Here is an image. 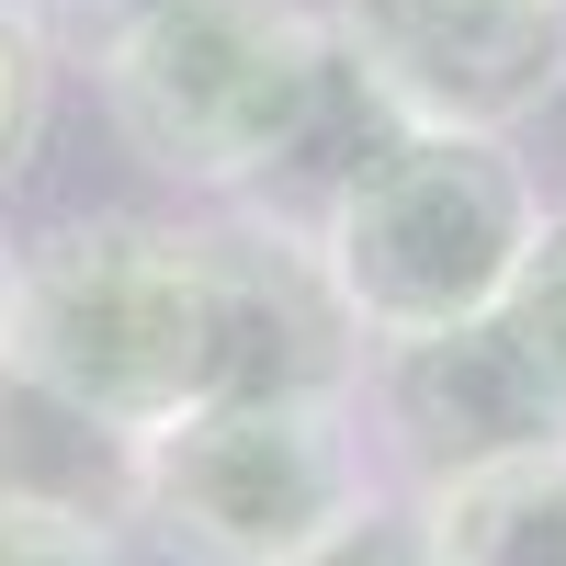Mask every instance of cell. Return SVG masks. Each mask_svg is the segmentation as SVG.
Instances as JSON below:
<instances>
[{
	"instance_id": "cell-2",
	"label": "cell",
	"mask_w": 566,
	"mask_h": 566,
	"mask_svg": "<svg viewBox=\"0 0 566 566\" xmlns=\"http://www.w3.org/2000/svg\"><path fill=\"white\" fill-rule=\"evenodd\" d=\"M91 80L114 136L159 181L239 205V227L283 250H306L397 136V114L363 91L328 12L306 0H159L91 57Z\"/></svg>"
},
{
	"instance_id": "cell-9",
	"label": "cell",
	"mask_w": 566,
	"mask_h": 566,
	"mask_svg": "<svg viewBox=\"0 0 566 566\" xmlns=\"http://www.w3.org/2000/svg\"><path fill=\"white\" fill-rule=\"evenodd\" d=\"M488 328H499L510 374L533 386V408L555 419V442H566V216L555 205H544V227H533V250H522V272H510Z\"/></svg>"
},
{
	"instance_id": "cell-13",
	"label": "cell",
	"mask_w": 566,
	"mask_h": 566,
	"mask_svg": "<svg viewBox=\"0 0 566 566\" xmlns=\"http://www.w3.org/2000/svg\"><path fill=\"white\" fill-rule=\"evenodd\" d=\"M12 23H34L45 45H80V57H103V45L136 23V12H159V0H0Z\"/></svg>"
},
{
	"instance_id": "cell-10",
	"label": "cell",
	"mask_w": 566,
	"mask_h": 566,
	"mask_svg": "<svg viewBox=\"0 0 566 566\" xmlns=\"http://www.w3.org/2000/svg\"><path fill=\"white\" fill-rule=\"evenodd\" d=\"M283 566H442V555H431V522H419V499H397V488H386V499H363L340 533H317L306 555H283Z\"/></svg>"
},
{
	"instance_id": "cell-7",
	"label": "cell",
	"mask_w": 566,
	"mask_h": 566,
	"mask_svg": "<svg viewBox=\"0 0 566 566\" xmlns=\"http://www.w3.org/2000/svg\"><path fill=\"white\" fill-rule=\"evenodd\" d=\"M442 566H566V442L499 453L476 476H453L419 499Z\"/></svg>"
},
{
	"instance_id": "cell-14",
	"label": "cell",
	"mask_w": 566,
	"mask_h": 566,
	"mask_svg": "<svg viewBox=\"0 0 566 566\" xmlns=\"http://www.w3.org/2000/svg\"><path fill=\"white\" fill-rule=\"evenodd\" d=\"M12 272H23V239H0V363H12Z\"/></svg>"
},
{
	"instance_id": "cell-5",
	"label": "cell",
	"mask_w": 566,
	"mask_h": 566,
	"mask_svg": "<svg viewBox=\"0 0 566 566\" xmlns=\"http://www.w3.org/2000/svg\"><path fill=\"white\" fill-rule=\"evenodd\" d=\"M328 34L419 136H522L566 91V0H340Z\"/></svg>"
},
{
	"instance_id": "cell-4",
	"label": "cell",
	"mask_w": 566,
	"mask_h": 566,
	"mask_svg": "<svg viewBox=\"0 0 566 566\" xmlns=\"http://www.w3.org/2000/svg\"><path fill=\"white\" fill-rule=\"evenodd\" d=\"M386 499L352 397H205L125 453V522L193 566H283Z\"/></svg>"
},
{
	"instance_id": "cell-8",
	"label": "cell",
	"mask_w": 566,
	"mask_h": 566,
	"mask_svg": "<svg viewBox=\"0 0 566 566\" xmlns=\"http://www.w3.org/2000/svg\"><path fill=\"white\" fill-rule=\"evenodd\" d=\"M0 510H80V522H114L125 510V442H103L57 397H34L23 374H0Z\"/></svg>"
},
{
	"instance_id": "cell-11",
	"label": "cell",
	"mask_w": 566,
	"mask_h": 566,
	"mask_svg": "<svg viewBox=\"0 0 566 566\" xmlns=\"http://www.w3.org/2000/svg\"><path fill=\"white\" fill-rule=\"evenodd\" d=\"M45 57H57V45L0 12V181H12V170L34 159V136H45V80H57Z\"/></svg>"
},
{
	"instance_id": "cell-12",
	"label": "cell",
	"mask_w": 566,
	"mask_h": 566,
	"mask_svg": "<svg viewBox=\"0 0 566 566\" xmlns=\"http://www.w3.org/2000/svg\"><path fill=\"white\" fill-rule=\"evenodd\" d=\"M0 566H125V533L80 510H0Z\"/></svg>"
},
{
	"instance_id": "cell-1",
	"label": "cell",
	"mask_w": 566,
	"mask_h": 566,
	"mask_svg": "<svg viewBox=\"0 0 566 566\" xmlns=\"http://www.w3.org/2000/svg\"><path fill=\"white\" fill-rule=\"evenodd\" d=\"M0 374L136 453L205 397H352L363 340L328 306L317 261L261 227L69 216L23 239Z\"/></svg>"
},
{
	"instance_id": "cell-6",
	"label": "cell",
	"mask_w": 566,
	"mask_h": 566,
	"mask_svg": "<svg viewBox=\"0 0 566 566\" xmlns=\"http://www.w3.org/2000/svg\"><path fill=\"white\" fill-rule=\"evenodd\" d=\"M363 442L397 464V499H431L453 476H476L499 453L555 442V419L533 408V386L510 374L499 328H442V340H386L363 352Z\"/></svg>"
},
{
	"instance_id": "cell-3",
	"label": "cell",
	"mask_w": 566,
	"mask_h": 566,
	"mask_svg": "<svg viewBox=\"0 0 566 566\" xmlns=\"http://www.w3.org/2000/svg\"><path fill=\"white\" fill-rule=\"evenodd\" d=\"M544 227V193L510 136H419L397 125L374 170L352 181L328 227L306 239L328 306L352 317L363 352L386 340H442V328H488L510 272H522Z\"/></svg>"
}]
</instances>
